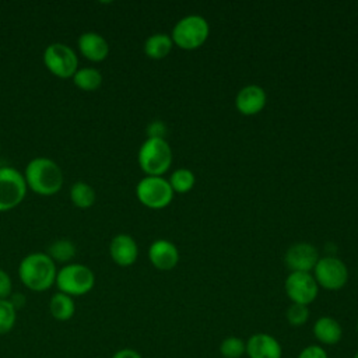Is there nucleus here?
Here are the masks:
<instances>
[{
    "mask_svg": "<svg viewBox=\"0 0 358 358\" xmlns=\"http://www.w3.org/2000/svg\"><path fill=\"white\" fill-rule=\"evenodd\" d=\"M56 263L48 253L42 252L27 255L18 266V277L21 282L35 292L49 289L56 281Z\"/></svg>",
    "mask_w": 358,
    "mask_h": 358,
    "instance_id": "f257e3e1",
    "label": "nucleus"
},
{
    "mask_svg": "<svg viewBox=\"0 0 358 358\" xmlns=\"http://www.w3.org/2000/svg\"><path fill=\"white\" fill-rule=\"evenodd\" d=\"M27 186L41 196L56 194L63 186V172L50 158L36 157L28 162L24 172Z\"/></svg>",
    "mask_w": 358,
    "mask_h": 358,
    "instance_id": "f03ea898",
    "label": "nucleus"
},
{
    "mask_svg": "<svg viewBox=\"0 0 358 358\" xmlns=\"http://www.w3.org/2000/svg\"><path fill=\"white\" fill-rule=\"evenodd\" d=\"M172 164V150L165 138L148 137L138 150V165L147 176H161Z\"/></svg>",
    "mask_w": 358,
    "mask_h": 358,
    "instance_id": "7ed1b4c3",
    "label": "nucleus"
},
{
    "mask_svg": "<svg viewBox=\"0 0 358 358\" xmlns=\"http://www.w3.org/2000/svg\"><path fill=\"white\" fill-rule=\"evenodd\" d=\"M57 289L70 296H81L88 294L95 284V275L92 270L80 263H71L63 266L57 274L55 281Z\"/></svg>",
    "mask_w": 358,
    "mask_h": 358,
    "instance_id": "20e7f679",
    "label": "nucleus"
},
{
    "mask_svg": "<svg viewBox=\"0 0 358 358\" xmlns=\"http://www.w3.org/2000/svg\"><path fill=\"white\" fill-rule=\"evenodd\" d=\"M210 27L201 15H187L176 22L172 29V42L185 50L200 48L208 38Z\"/></svg>",
    "mask_w": 358,
    "mask_h": 358,
    "instance_id": "39448f33",
    "label": "nucleus"
},
{
    "mask_svg": "<svg viewBox=\"0 0 358 358\" xmlns=\"http://www.w3.org/2000/svg\"><path fill=\"white\" fill-rule=\"evenodd\" d=\"M136 196L148 208H164L173 197V190L162 176H145L136 186Z\"/></svg>",
    "mask_w": 358,
    "mask_h": 358,
    "instance_id": "423d86ee",
    "label": "nucleus"
},
{
    "mask_svg": "<svg viewBox=\"0 0 358 358\" xmlns=\"http://www.w3.org/2000/svg\"><path fill=\"white\" fill-rule=\"evenodd\" d=\"M24 175L11 166L0 168V211L17 207L27 194Z\"/></svg>",
    "mask_w": 358,
    "mask_h": 358,
    "instance_id": "0eeeda50",
    "label": "nucleus"
},
{
    "mask_svg": "<svg viewBox=\"0 0 358 358\" xmlns=\"http://www.w3.org/2000/svg\"><path fill=\"white\" fill-rule=\"evenodd\" d=\"M43 63L46 69L60 78L73 77L78 69V59L76 52L60 42L46 46L43 52Z\"/></svg>",
    "mask_w": 358,
    "mask_h": 358,
    "instance_id": "6e6552de",
    "label": "nucleus"
},
{
    "mask_svg": "<svg viewBox=\"0 0 358 358\" xmlns=\"http://www.w3.org/2000/svg\"><path fill=\"white\" fill-rule=\"evenodd\" d=\"M313 278L319 287L329 291H336L345 285L348 280V270L340 259L326 256L319 259L313 267Z\"/></svg>",
    "mask_w": 358,
    "mask_h": 358,
    "instance_id": "1a4fd4ad",
    "label": "nucleus"
},
{
    "mask_svg": "<svg viewBox=\"0 0 358 358\" xmlns=\"http://www.w3.org/2000/svg\"><path fill=\"white\" fill-rule=\"evenodd\" d=\"M285 292L292 303L309 305L319 292V285L310 273L291 271L285 280Z\"/></svg>",
    "mask_w": 358,
    "mask_h": 358,
    "instance_id": "9d476101",
    "label": "nucleus"
},
{
    "mask_svg": "<svg viewBox=\"0 0 358 358\" xmlns=\"http://www.w3.org/2000/svg\"><path fill=\"white\" fill-rule=\"evenodd\" d=\"M319 260L317 250L310 243H295L285 253V264L291 271L309 273Z\"/></svg>",
    "mask_w": 358,
    "mask_h": 358,
    "instance_id": "9b49d317",
    "label": "nucleus"
},
{
    "mask_svg": "<svg viewBox=\"0 0 358 358\" xmlns=\"http://www.w3.org/2000/svg\"><path fill=\"white\" fill-rule=\"evenodd\" d=\"M248 358H281L282 347L280 341L268 333H255L246 340Z\"/></svg>",
    "mask_w": 358,
    "mask_h": 358,
    "instance_id": "f8f14e48",
    "label": "nucleus"
},
{
    "mask_svg": "<svg viewBox=\"0 0 358 358\" xmlns=\"http://www.w3.org/2000/svg\"><path fill=\"white\" fill-rule=\"evenodd\" d=\"M267 96L262 87L250 84L243 87L235 98V106L238 112L245 116H252L259 113L266 105Z\"/></svg>",
    "mask_w": 358,
    "mask_h": 358,
    "instance_id": "ddd939ff",
    "label": "nucleus"
},
{
    "mask_svg": "<svg viewBox=\"0 0 358 358\" xmlns=\"http://www.w3.org/2000/svg\"><path fill=\"white\" fill-rule=\"evenodd\" d=\"M148 257L155 268L168 271L178 264L179 252L172 242L166 239H158L151 243L148 249Z\"/></svg>",
    "mask_w": 358,
    "mask_h": 358,
    "instance_id": "4468645a",
    "label": "nucleus"
},
{
    "mask_svg": "<svg viewBox=\"0 0 358 358\" xmlns=\"http://www.w3.org/2000/svg\"><path fill=\"white\" fill-rule=\"evenodd\" d=\"M109 253L112 260L122 267L131 266L138 256V248L136 241L127 234L116 235L109 245Z\"/></svg>",
    "mask_w": 358,
    "mask_h": 358,
    "instance_id": "2eb2a0df",
    "label": "nucleus"
},
{
    "mask_svg": "<svg viewBox=\"0 0 358 358\" xmlns=\"http://www.w3.org/2000/svg\"><path fill=\"white\" fill-rule=\"evenodd\" d=\"M78 49L81 55L91 62H102L109 55V45L106 39L96 32H84L80 35Z\"/></svg>",
    "mask_w": 358,
    "mask_h": 358,
    "instance_id": "dca6fc26",
    "label": "nucleus"
},
{
    "mask_svg": "<svg viewBox=\"0 0 358 358\" xmlns=\"http://www.w3.org/2000/svg\"><path fill=\"white\" fill-rule=\"evenodd\" d=\"M312 333L319 345H336L341 341L343 327L337 319L331 316H322L313 323Z\"/></svg>",
    "mask_w": 358,
    "mask_h": 358,
    "instance_id": "f3484780",
    "label": "nucleus"
},
{
    "mask_svg": "<svg viewBox=\"0 0 358 358\" xmlns=\"http://www.w3.org/2000/svg\"><path fill=\"white\" fill-rule=\"evenodd\" d=\"M49 312L52 317L59 322L70 320L76 313V303L73 296L60 291L55 292L49 301Z\"/></svg>",
    "mask_w": 358,
    "mask_h": 358,
    "instance_id": "a211bd4d",
    "label": "nucleus"
},
{
    "mask_svg": "<svg viewBox=\"0 0 358 358\" xmlns=\"http://www.w3.org/2000/svg\"><path fill=\"white\" fill-rule=\"evenodd\" d=\"M173 46L172 38L166 34H154L144 42V52L151 59H164Z\"/></svg>",
    "mask_w": 358,
    "mask_h": 358,
    "instance_id": "6ab92c4d",
    "label": "nucleus"
},
{
    "mask_svg": "<svg viewBox=\"0 0 358 358\" xmlns=\"http://www.w3.org/2000/svg\"><path fill=\"white\" fill-rule=\"evenodd\" d=\"M71 78L74 85L83 91H95L102 84V74L94 67L77 69Z\"/></svg>",
    "mask_w": 358,
    "mask_h": 358,
    "instance_id": "aec40b11",
    "label": "nucleus"
},
{
    "mask_svg": "<svg viewBox=\"0 0 358 358\" xmlns=\"http://www.w3.org/2000/svg\"><path fill=\"white\" fill-rule=\"evenodd\" d=\"M70 200L78 208H88L95 203V190L85 182H76L70 187Z\"/></svg>",
    "mask_w": 358,
    "mask_h": 358,
    "instance_id": "412c9836",
    "label": "nucleus"
},
{
    "mask_svg": "<svg viewBox=\"0 0 358 358\" xmlns=\"http://www.w3.org/2000/svg\"><path fill=\"white\" fill-rule=\"evenodd\" d=\"M76 245L69 239H59L53 242L48 249V256L56 263L70 262L76 256Z\"/></svg>",
    "mask_w": 358,
    "mask_h": 358,
    "instance_id": "4be33fe9",
    "label": "nucleus"
},
{
    "mask_svg": "<svg viewBox=\"0 0 358 358\" xmlns=\"http://www.w3.org/2000/svg\"><path fill=\"white\" fill-rule=\"evenodd\" d=\"M168 182H169L173 192L187 193L194 186L196 178H194V173L190 169L179 168V169L173 171V173L171 175Z\"/></svg>",
    "mask_w": 358,
    "mask_h": 358,
    "instance_id": "5701e85b",
    "label": "nucleus"
},
{
    "mask_svg": "<svg viewBox=\"0 0 358 358\" xmlns=\"http://www.w3.org/2000/svg\"><path fill=\"white\" fill-rule=\"evenodd\" d=\"M222 358H242L246 354V341L236 336H228L220 343Z\"/></svg>",
    "mask_w": 358,
    "mask_h": 358,
    "instance_id": "b1692460",
    "label": "nucleus"
},
{
    "mask_svg": "<svg viewBox=\"0 0 358 358\" xmlns=\"http://www.w3.org/2000/svg\"><path fill=\"white\" fill-rule=\"evenodd\" d=\"M17 320V309L10 299H0V336L13 330Z\"/></svg>",
    "mask_w": 358,
    "mask_h": 358,
    "instance_id": "393cba45",
    "label": "nucleus"
},
{
    "mask_svg": "<svg viewBox=\"0 0 358 358\" xmlns=\"http://www.w3.org/2000/svg\"><path fill=\"white\" fill-rule=\"evenodd\" d=\"M285 317H287L288 323L294 327L303 326L309 319V309L306 305L291 303L285 312Z\"/></svg>",
    "mask_w": 358,
    "mask_h": 358,
    "instance_id": "a878e982",
    "label": "nucleus"
},
{
    "mask_svg": "<svg viewBox=\"0 0 358 358\" xmlns=\"http://www.w3.org/2000/svg\"><path fill=\"white\" fill-rule=\"evenodd\" d=\"M296 358H329V354L322 345L310 344L303 347Z\"/></svg>",
    "mask_w": 358,
    "mask_h": 358,
    "instance_id": "bb28decb",
    "label": "nucleus"
},
{
    "mask_svg": "<svg viewBox=\"0 0 358 358\" xmlns=\"http://www.w3.org/2000/svg\"><path fill=\"white\" fill-rule=\"evenodd\" d=\"M13 291V282L10 275L0 268V299H8Z\"/></svg>",
    "mask_w": 358,
    "mask_h": 358,
    "instance_id": "cd10ccee",
    "label": "nucleus"
},
{
    "mask_svg": "<svg viewBox=\"0 0 358 358\" xmlns=\"http://www.w3.org/2000/svg\"><path fill=\"white\" fill-rule=\"evenodd\" d=\"M166 131V127L162 122H152L148 124L147 127V133L148 137H158V138H164V134Z\"/></svg>",
    "mask_w": 358,
    "mask_h": 358,
    "instance_id": "c85d7f7f",
    "label": "nucleus"
},
{
    "mask_svg": "<svg viewBox=\"0 0 358 358\" xmlns=\"http://www.w3.org/2000/svg\"><path fill=\"white\" fill-rule=\"evenodd\" d=\"M112 358H143V355L133 348H120L112 355Z\"/></svg>",
    "mask_w": 358,
    "mask_h": 358,
    "instance_id": "c756f323",
    "label": "nucleus"
},
{
    "mask_svg": "<svg viewBox=\"0 0 358 358\" xmlns=\"http://www.w3.org/2000/svg\"><path fill=\"white\" fill-rule=\"evenodd\" d=\"M352 358H358V350L355 351V354H354V357Z\"/></svg>",
    "mask_w": 358,
    "mask_h": 358,
    "instance_id": "7c9ffc66",
    "label": "nucleus"
},
{
    "mask_svg": "<svg viewBox=\"0 0 358 358\" xmlns=\"http://www.w3.org/2000/svg\"><path fill=\"white\" fill-rule=\"evenodd\" d=\"M357 334H358V319H357Z\"/></svg>",
    "mask_w": 358,
    "mask_h": 358,
    "instance_id": "2f4dec72",
    "label": "nucleus"
},
{
    "mask_svg": "<svg viewBox=\"0 0 358 358\" xmlns=\"http://www.w3.org/2000/svg\"><path fill=\"white\" fill-rule=\"evenodd\" d=\"M0 151H1V144H0Z\"/></svg>",
    "mask_w": 358,
    "mask_h": 358,
    "instance_id": "473e14b6",
    "label": "nucleus"
}]
</instances>
